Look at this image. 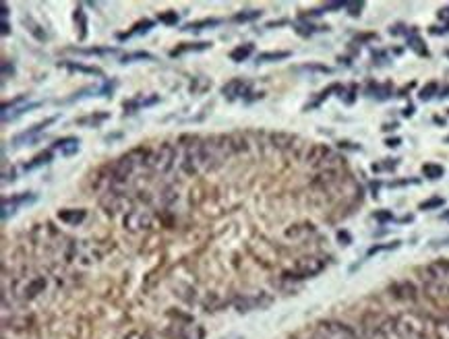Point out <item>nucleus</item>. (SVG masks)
<instances>
[{
  "label": "nucleus",
  "mask_w": 449,
  "mask_h": 339,
  "mask_svg": "<svg viewBox=\"0 0 449 339\" xmlns=\"http://www.w3.org/2000/svg\"><path fill=\"white\" fill-rule=\"evenodd\" d=\"M13 73H15L13 64H9V62L5 60V62H3V75H5V77H9V75H13Z\"/></svg>",
  "instance_id": "obj_40"
},
{
  "label": "nucleus",
  "mask_w": 449,
  "mask_h": 339,
  "mask_svg": "<svg viewBox=\"0 0 449 339\" xmlns=\"http://www.w3.org/2000/svg\"><path fill=\"white\" fill-rule=\"evenodd\" d=\"M0 11H3L0 15H3V21H5V19H7V15H9V9H7V5H3V7H0Z\"/></svg>",
  "instance_id": "obj_43"
},
{
  "label": "nucleus",
  "mask_w": 449,
  "mask_h": 339,
  "mask_svg": "<svg viewBox=\"0 0 449 339\" xmlns=\"http://www.w3.org/2000/svg\"><path fill=\"white\" fill-rule=\"evenodd\" d=\"M9 31H11V29H9V23L3 21V35H9Z\"/></svg>",
  "instance_id": "obj_44"
},
{
  "label": "nucleus",
  "mask_w": 449,
  "mask_h": 339,
  "mask_svg": "<svg viewBox=\"0 0 449 339\" xmlns=\"http://www.w3.org/2000/svg\"><path fill=\"white\" fill-rule=\"evenodd\" d=\"M122 225L129 232H145L154 225V215L145 209H131L122 217Z\"/></svg>",
  "instance_id": "obj_8"
},
{
  "label": "nucleus",
  "mask_w": 449,
  "mask_h": 339,
  "mask_svg": "<svg viewBox=\"0 0 449 339\" xmlns=\"http://www.w3.org/2000/svg\"><path fill=\"white\" fill-rule=\"evenodd\" d=\"M329 153H331V149L327 147V145H313V147L309 149V153H307V157H305V162L317 170L319 164H321Z\"/></svg>",
  "instance_id": "obj_12"
},
{
  "label": "nucleus",
  "mask_w": 449,
  "mask_h": 339,
  "mask_svg": "<svg viewBox=\"0 0 449 339\" xmlns=\"http://www.w3.org/2000/svg\"><path fill=\"white\" fill-rule=\"evenodd\" d=\"M23 25L29 29V33H31L35 39H39V41H46V39H48V35H46V31L41 29V25L35 23L31 17H23Z\"/></svg>",
  "instance_id": "obj_18"
},
{
  "label": "nucleus",
  "mask_w": 449,
  "mask_h": 339,
  "mask_svg": "<svg viewBox=\"0 0 449 339\" xmlns=\"http://www.w3.org/2000/svg\"><path fill=\"white\" fill-rule=\"evenodd\" d=\"M410 46H412V50H416V52H418L420 56H426V50H424V48H422L424 43H422V39H420V37H416V35H412V37H410Z\"/></svg>",
  "instance_id": "obj_33"
},
{
  "label": "nucleus",
  "mask_w": 449,
  "mask_h": 339,
  "mask_svg": "<svg viewBox=\"0 0 449 339\" xmlns=\"http://www.w3.org/2000/svg\"><path fill=\"white\" fill-rule=\"evenodd\" d=\"M216 25H220V19H203V21L184 25L182 31H201V29H205V27H216Z\"/></svg>",
  "instance_id": "obj_22"
},
{
  "label": "nucleus",
  "mask_w": 449,
  "mask_h": 339,
  "mask_svg": "<svg viewBox=\"0 0 449 339\" xmlns=\"http://www.w3.org/2000/svg\"><path fill=\"white\" fill-rule=\"evenodd\" d=\"M447 56H449V52H447Z\"/></svg>",
  "instance_id": "obj_49"
},
{
  "label": "nucleus",
  "mask_w": 449,
  "mask_h": 339,
  "mask_svg": "<svg viewBox=\"0 0 449 339\" xmlns=\"http://www.w3.org/2000/svg\"><path fill=\"white\" fill-rule=\"evenodd\" d=\"M211 43L209 41H199V43H180V48H176V50L170 52V56H180L184 52H203L207 50Z\"/></svg>",
  "instance_id": "obj_16"
},
{
  "label": "nucleus",
  "mask_w": 449,
  "mask_h": 339,
  "mask_svg": "<svg viewBox=\"0 0 449 339\" xmlns=\"http://www.w3.org/2000/svg\"><path fill=\"white\" fill-rule=\"evenodd\" d=\"M288 56H290V52H286V50H282V52H263V54L257 56V62L259 64L261 62H277V60H284Z\"/></svg>",
  "instance_id": "obj_24"
},
{
  "label": "nucleus",
  "mask_w": 449,
  "mask_h": 339,
  "mask_svg": "<svg viewBox=\"0 0 449 339\" xmlns=\"http://www.w3.org/2000/svg\"><path fill=\"white\" fill-rule=\"evenodd\" d=\"M234 339H242V337H234Z\"/></svg>",
  "instance_id": "obj_48"
},
{
  "label": "nucleus",
  "mask_w": 449,
  "mask_h": 339,
  "mask_svg": "<svg viewBox=\"0 0 449 339\" xmlns=\"http://www.w3.org/2000/svg\"><path fill=\"white\" fill-rule=\"evenodd\" d=\"M389 292H391V296H393L395 300H402V302H412V300L418 298V289H416V285H414L412 281H408V279H404V281H395V283L389 287Z\"/></svg>",
  "instance_id": "obj_9"
},
{
  "label": "nucleus",
  "mask_w": 449,
  "mask_h": 339,
  "mask_svg": "<svg viewBox=\"0 0 449 339\" xmlns=\"http://www.w3.org/2000/svg\"><path fill=\"white\" fill-rule=\"evenodd\" d=\"M348 9H350V15L352 17H356V15H360V9H362V3H352V5H346Z\"/></svg>",
  "instance_id": "obj_37"
},
{
  "label": "nucleus",
  "mask_w": 449,
  "mask_h": 339,
  "mask_svg": "<svg viewBox=\"0 0 449 339\" xmlns=\"http://www.w3.org/2000/svg\"><path fill=\"white\" fill-rule=\"evenodd\" d=\"M391 329L397 339H424V321L418 314H400V317H391L389 319Z\"/></svg>",
  "instance_id": "obj_3"
},
{
  "label": "nucleus",
  "mask_w": 449,
  "mask_h": 339,
  "mask_svg": "<svg viewBox=\"0 0 449 339\" xmlns=\"http://www.w3.org/2000/svg\"><path fill=\"white\" fill-rule=\"evenodd\" d=\"M158 21L164 23V25H176L178 15H176L174 11H166V13H160V15H158Z\"/></svg>",
  "instance_id": "obj_29"
},
{
  "label": "nucleus",
  "mask_w": 449,
  "mask_h": 339,
  "mask_svg": "<svg viewBox=\"0 0 449 339\" xmlns=\"http://www.w3.org/2000/svg\"><path fill=\"white\" fill-rule=\"evenodd\" d=\"M325 265L327 263L323 259H319V257L298 259L296 265H294V271H284L282 279L284 281H301V279H307V277H315V275H319L325 269Z\"/></svg>",
  "instance_id": "obj_5"
},
{
  "label": "nucleus",
  "mask_w": 449,
  "mask_h": 339,
  "mask_svg": "<svg viewBox=\"0 0 449 339\" xmlns=\"http://www.w3.org/2000/svg\"><path fill=\"white\" fill-rule=\"evenodd\" d=\"M437 89H439V85H437L435 81H431L429 85H424V87L420 89V100H431L433 95L437 93Z\"/></svg>",
  "instance_id": "obj_28"
},
{
  "label": "nucleus",
  "mask_w": 449,
  "mask_h": 339,
  "mask_svg": "<svg viewBox=\"0 0 449 339\" xmlns=\"http://www.w3.org/2000/svg\"><path fill=\"white\" fill-rule=\"evenodd\" d=\"M52 122H56V116H52V118H46L44 122H39V124H35V126H31V128H29L27 132H23V134H19V137H15V139H13V143H15V145H19V143H23V141H29V139H31L33 134H37V132H41V130H44L46 126H50V124H52Z\"/></svg>",
  "instance_id": "obj_14"
},
{
  "label": "nucleus",
  "mask_w": 449,
  "mask_h": 339,
  "mask_svg": "<svg viewBox=\"0 0 449 339\" xmlns=\"http://www.w3.org/2000/svg\"><path fill=\"white\" fill-rule=\"evenodd\" d=\"M433 248H439V246H449V238H441V240H433L431 242Z\"/></svg>",
  "instance_id": "obj_38"
},
{
  "label": "nucleus",
  "mask_w": 449,
  "mask_h": 339,
  "mask_svg": "<svg viewBox=\"0 0 449 339\" xmlns=\"http://www.w3.org/2000/svg\"><path fill=\"white\" fill-rule=\"evenodd\" d=\"M174 162H176V147L170 143H162L154 151H149L147 168L160 176H166L174 168Z\"/></svg>",
  "instance_id": "obj_4"
},
{
  "label": "nucleus",
  "mask_w": 449,
  "mask_h": 339,
  "mask_svg": "<svg viewBox=\"0 0 449 339\" xmlns=\"http://www.w3.org/2000/svg\"><path fill=\"white\" fill-rule=\"evenodd\" d=\"M337 238H339V242H346V244L350 242V234H348V232H339Z\"/></svg>",
  "instance_id": "obj_42"
},
{
  "label": "nucleus",
  "mask_w": 449,
  "mask_h": 339,
  "mask_svg": "<svg viewBox=\"0 0 449 339\" xmlns=\"http://www.w3.org/2000/svg\"><path fill=\"white\" fill-rule=\"evenodd\" d=\"M108 118V114H97V116H89V118H81V120H77L79 124H87V122H93V124H97V122H102V120H106Z\"/></svg>",
  "instance_id": "obj_35"
},
{
  "label": "nucleus",
  "mask_w": 449,
  "mask_h": 339,
  "mask_svg": "<svg viewBox=\"0 0 449 339\" xmlns=\"http://www.w3.org/2000/svg\"><path fill=\"white\" fill-rule=\"evenodd\" d=\"M15 296L21 300H33L46 289V277L44 275H33V277H21L13 285Z\"/></svg>",
  "instance_id": "obj_6"
},
{
  "label": "nucleus",
  "mask_w": 449,
  "mask_h": 339,
  "mask_svg": "<svg viewBox=\"0 0 449 339\" xmlns=\"http://www.w3.org/2000/svg\"><path fill=\"white\" fill-rule=\"evenodd\" d=\"M412 114H414V108H412V106H408V108L404 110V116H412Z\"/></svg>",
  "instance_id": "obj_45"
},
{
  "label": "nucleus",
  "mask_w": 449,
  "mask_h": 339,
  "mask_svg": "<svg viewBox=\"0 0 449 339\" xmlns=\"http://www.w3.org/2000/svg\"><path fill=\"white\" fill-rule=\"evenodd\" d=\"M435 339H449V319L435 321Z\"/></svg>",
  "instance_id": "obj_26"
},
{
  "label": "nucleus",
  "mask_w": 449,
  "mask_h": 339,
  "mask_svg": "<svg viewBox=\"0 0 449 339\" xmlns=\"http://www.w3.org/2000/svg\"><path fill=\"white\" fill-rule=\"evenodd\" d=\"M375 219H377V221H391L393 215H391V211H385V209H383V211H377V213H375Z\"/></svg>",
  "instance_id": "obj_36"
},
{
  "label": "nucleus",
  "mask_w": 449,
  "mask_h": 339,
  "mask_svg": "<svg viewBox=\"0 0 449 339\" xmlns=\"http://www.w3.org/2000/svg\"><path fill=\"white\" fill-rule=\"evenodd\" d=\"M259 17H261V11H242V13H238V15L234 17V21L246 23V21H255V19H259Z\"/></svg>",
  "instance_id": "obj_27"
},
{
  "label": "nucleus",
  "mask_w": 449,
  "mask_h": 339,
  "mask_svg": "<svg viewBox=\"0 0 449 339\" xmlns=\"http://www.w3.org/2000/svg\"><path fill=\"white\" fill-rule=\"evenodd\" d=\"M420 279L424 294L429 298H447L449 296V259H437L420 269Z\"/></svg>",
  "instance_id": "obj_1"
},
{
  "label": "nucleus",
  "mask_w": 449,
  "mask_h": 339,
  "mask_svg": "<svg viewBox=\"0 0 449 339\" xmlns=\"http://www.w3.org/2000/svg\"><path fill=\"white\" fill-rule=\"evenodd\" d=\"M400 246V242H391V244H379V246H373L371 251H369V257H373V255H377V253H383V251H393V248H397Z\"/></svg>",
  "instance_id": "obj_31"
},
{
  "label": "nucleus",
  "mask_w": 449,
  "mask_h": 339,
  "mask_svg": "<svg viewBox=\"0 0 449 339\" xmlns=\"http://www.w3.org/2000/svg\"><path fill=\"white\" fill-rule=\"evenodd\" d=\"M180 168L188 176H197L201 172H207V162H205V149H203V139L193 137L190 143L184 147Z\"/></svg>",
  "instance_id": "obj_2"
},
{
  "label": "nucleus",
  "mask_w": 449,
  "mask_h": 339,
  "mask_svg": "<svg viewBox=\"0 0 449 339\" xmlns=\"http://www.w3.org/2000/svg\"><path fill=\"white\" fill-rule=\"evenodd\" d=\"M60 66L73 71V73H85V75H102V71L95 69V66H81V64H75V62H60Z\"/></svg>",
  "instance_id": "obj_20"
},
{
  "label": "nucleus",
  "mask_w": 449,
  "mask_h": 339,
  "mask_svg": "<svg viewBox=\"0 0 449 339\" xmlns=\"http://www.w3.org/2000/svg\"><path fill=\"white\" fill-rule=\"evenodd\" d=\"M124 339H145V335H143L141 331H129V333L124 335Z\"/></svg>",
  "instance_id": "obj_39"
},
{
  "label": "nucleus",
  "mask_w": 449,
  "mask_h": 339,
  "mask_svg": "<svg viewBox=\"0 0 449 339\" xmlns=\"http://www.w3.org/2000/svg\"><path fill=\"white\" fill-rule=\"evenodd\" d=\"M445 143H449V137H447V139H445Z\"/></svg>",
  "instance_id": "obj_47"
},
{
  "label": "nucleus",
  "mask_w": 449,
  "mask_h": 339,
  "mask_svg": "<svg viewBox=\"0 0 449 339\" xmlns=\"http://www.w3.org/2000/svg\"><path fill=\"white\" fill-rule=\"evenodd\" d=\"M154 56L147 54V52H135V54H129L122 58V62H131V60H152Z\"/></svg>",
  "instance_id": "obj_34"
},
{
  "label": "nucleus",
  "mask_w": 449,
  "mask_h": 339,
  "mask_svg": "<svg viewBox=\"0 0 449 339\" xmlns=\"http://www.w3.org/2000/svg\"><path fill=\"white\" fill-rule=\"evenodd\" d=\"M85 217H87L85 209H62V211H58V219L65 221V223H71V225L81 223Z\"/></svg>",
  "instance_id": "obj_13"
},
{
  "label": "nucleus",
  "mask_w": 449,
  "mask_h": 339,
  "mask_svg": "<svg viewBox=\"0 0 449 339\" xmlns=\"http://www.w3.org/2000/svg\"><path fill=\"white\" fill-rule=\"evenodd\" d=\"M441 98H449V87H445V89L441 91Z\"/></svg>",
  "instance_id": "obj_46"
},
{
  "label": "nucleus",
  "mask_w": 449,
  "mask_h": 339,
  "mask_svg": "<svg viewBox=\"0 0 449 339\" xmlns=\"http://www.w3.org/2000/svg\"><path fill=\"white\" fill-rule=\"evenodd\" d=\"M48 162H52V151H44V153L35 155L29 164H25V170H27V172H29V170H35V168H39V166H44V164H48Z\"/></svg>",
  "instance_id": "obj_23"
},
{
  "label": "nucleus",
  "mask_w": 449,
  "mask_h": 339,
  "mask_svg": "<svg viewBox=\"0 0 449 339\" xmlns=\"http://www.w3.org/2000/svg\"><path fill=\"white\" fill-rule=\"evenodd\" d=\"M445 201L441 199V197H435V199H429V201H424V203H420V209L422 211H426V209H437V207H441Z\"/></svg>",
  "instance_id": "obj_32"
},
{
  "label": "nucleus",
  "mask_w": 449,
  "mask_h": 339,
  "mask_svg": "<svg viewBox=\"0 0 449 339\" xmlns=\"http://www.w3.org/2000/svg\"><path fill=\"white\" fill-rule=\"evenodd\" d=\"M271 143L275 145L277 149H292L294 143H296V137L286 134V132H273L271 134Z\"/></svg>",
  "instance_id": "obj_17"
},
{
  "label": "nucleus",
  "mask_w": 449,
  "mask_h": 339,
  "mask_svg": "<svg viewBox=\"0 0 449 339\" xmlns=\"http://www.w3.org/2000/svg\"><path fill=\"white\" fill-rule=\"evenodd\" d=\"M75 21H79V27H81V39H85V35H87V21H85V13H83V9H77V11H75Z\"/></svg>",
  "instance_id": "obj_30"
},
{
  "label": "nucleus",
  "mask_w": 449,
  "mask_h": 339,
  "mask_svg": "<svg viewBox=\"0 0 449 339\" xmlns=\"http://www.w3.org/2000/svg\"><path fill=\"white\" fill-rule=\"evenodd\" d=\"M54 149L62 151L65 155H71V153H75V151L79 149V139H75V137H65V139H58V141L54 143Z\"/></svg>",
  "instance_id": "obj_15"
},
{
  "label": "nucleus",
  "mask_w": 449,
  "mask_h": 339,
  "mask_svg": "<svg viewBox=\"0 0 449 339\" xmlns=\"http://www.w3.org/2000/svg\"><path fill=\"white\" fill-rule=\"evenodd\" d=\"M422 174H424L429 180H439V178L445 174V170H443V166H439V164H424V166H422Z\"/></svg>",
  "instance_id": "obj_21"
},
{
  "label": "nucleus",
  "mask_w": 449,
  "mask_h": 339,
  "mask_svg": "<svg viewBox=\"0 0 449 339\" xmlns=\"http://www.w3.org/2000/svg\"><path fill=\"white\" fill-rule=\"evenodd\" d=\"M400 143H402V141L397 139V137H395V139H387V141H385L387 147H397V145H400Z\"/></svg>",
  "instance_id": "obj_41"
},
{
  "label": "nucleus",
  "mask_w": 449,
  "mask_h": 339,
  "mask_svg": "<svg viewBox=\"0 0 449 339\" xmlns=\"http://www.w3.org/2000/svg\"><path fill=\"white\" fill-rule=\"evenodd\" d=\"M154 27V21H149V19H145V21H141V23H137L135 27H133V31H129V33H120L118 37L120 39H126V37H131V35H137V33H145V31H149Z\"/></svg>",
  "instance_id": "obj_25"
},
{
  "label": "nucleus",
  "mask_w": 449,
  "mask_h": 339,
  "mask_svg": "<svg viewBox=\"0 0 449 339\" xmlns=\"http://www.w3.org/2000/svg\"><path fill=\"white\" fill-rule=\"evenodd\" d=\"M129 205V199L122 195V192H116V190H110V192H106L104 195V199H102V207L108 211V213H120V211H124V207Z\"/></svg>",
  "instance_id": "obj_10"
},
{
  "label": "nucleus",
  "mask_w": 449,
  "mask_h": 339,
  "mask_svg": "<svg viewBox=\"0 0 449 339\" xmlns=\"http://www.w3.org/2000/svg\"><path fill=\"white\" fill-rule=\"evenodd\" d=\"M325 339H358V335L354 333L352 327H348L339 321H321L315 327Z\"/></svg>",
  "instance_id": "obj_7"
},
{
  "label": "nucleus",
  "mask_w": 449,
  "mask_h": 339,
  "mask_svg": "<svg viewBox=\"0 0 449 339\" xmlns=\"http://www.w3.org/2000/svg\"><path fill=\"white\" fill-rule=\"evenodd\" d=\"M246 89H248V83L244 79H232L222 87V93L228 100H236V98H242V95L246 93Z\"/></svg>",
  "instance_id": "obj_11"
},
{
  "label": "nucleus",
  "mask_w": 449,
  "mask_h": 339,
  "mask_svg": "<svg viewBox=\"0 0 449 339\" xmlns=\"http://www.w3.org/2000/svg\"><path fill=\"white\" fill-rule=\"evenodd\" d=\"M251 54H253V43H244V46H238L236 50L230 52V58H232L234 62H242V60H246Z\"/></svg>",
  "instance_id": "obj_19"
}]
</instances>
